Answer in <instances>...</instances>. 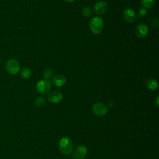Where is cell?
<instances>
[{"label": "cell", "instance_id": "cell-1", "mask_svg": "<svg viewBox=\"0 0 159 159\" xmlns=\"http://www.w3.org/2000/svg\"><path fill=\"white\" fill-rule=\"evenodd\" d=\"M59 150L64 155H70L73 150V145L71 139L67 136L63 137L59 142Z\"/></svg>", "mask_w": 159, "mask_h": 159}, {"label": "cell", "instance_id": "cell-2", "mask_svg": "<svg viewBox=\"0 0 159 159\" xmlns=\"http://www.w3.org/2000/svg\"><path fill=\"white\" fill-rule=\"evenodd\" d=\"M89 25L91 32L97 35L100 34L103 30L104 21L101 17L95 16L90 19Z\"/></svg>", "mask_w": 159, "mask_h": 159}, {"label": "cell", "instance_id": "cell-3", "mask_svg": "<svg viewBox=\"0 0 159 159\" xmlns=\"http://www.w3.org/2000/svg\"><path fill=\"white\" fill-rule=\"evenodd\" d=\"M6 69L7 71L11 75H16L19 72L20 64L19 61L14 59L11 58L6 63Z\"/></svg>", "mask_w": 159, "mask_h": 159}, {"label": "cell", "instance_id": "cell-4", "mask_svg": "<svg viewBox=\"0 0 159 159\" xmlns=\"http://www.w3.org/2000/svg\"><path fill=\"white\" fill-rule=\"evenodd\" d=\"M52 84L48 80H42L37 82L36 90L40 94H46L51 89Z\"/></svg>", "mask_w": 159, "mask_h": 159}, {"label": "cell", "instance_id": "cell-5", "mask_svg": "<svg viewBox=\"0 0 159 159\" xmlns=\"http://www.w3.org/2000/svg\"><path fill=\"white\" fill-rule=\"evenodd\" d=\"M88 148L84 145H79L72 151V156L75 159H84L87 154Z\"/></svg>", "mask_w": 159, "mask_h": 159}, {"label": "cell", "instance_id": "cell-6", "mask_svg": "<svg viewBox=\"0 0 159 159\" xmlns=\"http://www.w3.org/2000/svg\"><path fill=\"white\" fill-rule=\"evenodd\" d=\"M107 107L102 102H96L92 107L93 113L98 116H103L107 112Z\"/></svg>", "mask_w": 159, "mask_h": 159}, {"label": "cell", "instance_id": "cell-7", "mask_svg": "<svg viewBox=\"0 0 159 159\" xmlns=\"http://www.w3.org/2000/svg\"><path fill=\"white\" fill-rule=\"evenodd\" d=\"M123 19L127 22L132 23L136 20L137 15L134 11L130 8H127L124 10L122 12Z\"/></svg>", "mask_w": 159, "mask_h": 159}, {"label": "cell", "instance_id": "cell-8", "mask_svg": "<svg viewBox=\"0 0 159 159\" xmlns=\"http://www.w3.org/2000/svg\"><path fill=\"white\" fill-rule=\"evenodd\" d=\"M93 10L94 13L98 15L104 14L107 10V4L103 1H98L94 5Z\"/></svg>", "mask_w": 159, "mask_h": 159}, {"label": "cell", "instance_id": "cell-9", "mask_svg": "<svg viewBox=\"0 0 159 159\" xmlns=\"http://www.w3.org/2000/svg\"><path fill=\"white\" fill-rule=\"evenodd\" d=\"M148 32V27L143 23H140L138 24L135 29V33L136 35L137 36V37L141 39L145 38L147 35Z\"/></svg>", "mask_w": 159, "mask_h": 159}, {"label": "cell", "instance_id": "cell-10", "mask_svg": "<svg viewBox=\"0 0 159 159\" xmlns=\"http://www.w3.org/2000/svg\"><path fill=\"white\" fill-rule=\"evenodd\" d=\"M63 99V94L58 91H53L50 92L47 95V100L52 103H58L61 102Z\"/></svg>", "mask_w": 159, "mask_h": 159}, {"label": "cell", "instance_id": "cell-11", "mask_svg": "<svg viewBox=\"0 0 159 159\" xmlns=\"http://www.w3.org/2000/svg\"><path fill=\"white\" fill-rule=\"evenodd\" d=\"M66 81V77L61 74H57L52 78L53 84L57 87L63 86Z\"/></svg>", "mask_w": 159, "mask_h": 159}, {"label": "cell", "instance_id": "cell-12", "mask_svg": "<svg viewBox=\"0 0 159 159\" xmlns=\"http://www.w3.org/2000/svg\"><path fill=\"white\" fill-rule=\"evenodd\" d=\"M158 86V83L156 79L150 78L147 81V87L150 91H155Z\"/></svg>", "mask_w": 159, "mask_h": 159}, {"label": "cell", "instance_id": "cell-13", "mask_svg": "<svg viewBox=\"0 0 159 159\" xmlns=\"http://www.w3.org/2000/svg\"><path fill=\"white\" fill-rule=\"evenodd\" d=\"M20 75L22 78L27 79L29 78L32 75L31 70L28 68H24L20 70Z\"/></svg>", "mask_w": 159, "mask_h": 159}, {"label": "cell", "instance_id": "cell-14", "mask_svg": "<svg viewBox=\"0 0 159 159\" xmlns=\"http://www.w3.org/2000/svg\"><path fill=\"white\" fill-rule=\"evenodd\" d=\"M141 4L145 9H150L155 6V0H141Z\"/></svg>", "mask_w": 159, "mask_h": 159}, {"label": "cell", "instance_id": "cell-15", "mask_svg": "<svg viewBox=\"0 0 159 159\" xmlns=\"http://www.w3.org/2000/svg\"><path fill=\"white\" fill-rule=\"evenodd\" d=\"M53 70L51 68H47L44 70L43 72V76L45 80H49L53 76Z\"/></svg>", "mask_w": 159, "mask_h": 159}, {"label": "cell", "instance_id": "cell-16", "mask_svg": "<svg viewBox=\"0 0 159 159\" xmlns=\"http://www.w3.org/2000/svg\"><path fill=\"white\" fill-rule=\"evenodd\" d=\"M46 104V99L42 96H38L35 100V104L38 107H41Z\"/></svg>", "mask_w": 159, "mask_h": 159}, {"label": "cell", "instance_id": "cell-17", "mask_svg": "<svg viewBox=\"0 0 159 159\" xmlns=\"http://www.w3.org/2000/svg\"><path fill=\"white\" fill-rule=\"evenodd\" d=\"M147 13V9L143 7H140L137 9L136 15H137V17H138L139 18L142 19V18H143V17H145L146 16Z\"/></svg>", "mask_w": 159, "mask_h": 159}, {"label": "cell", "instance_id": "cell-18", "mask_svg": "<svg viewBox=\"0 0 159 159\" xmlns=\"http://www.w3.org/2000/svg\"><path fill=\"white\" fill-rule=\"evenodd\" d=\"M92 10L89 7H85L82 10V14L84 17L88 18L92 15Z\"/></svg>", "mask_w": 159, "mask_h": 159}, {"label": "cell", "instance_id": "cell-19", "mask_svg": "<svg viewBox=\"0 0 159 159\" xmlns=\"http://www.w3.org/2000/svg\"><path fill=\"white\" fill-rule=\"evenodd\" d=\"M154 103H155V106H156L157 107H158V106H159V97H158V96L157 97V98H156V99H155Z\"/></svg>", "mask_w": 159, "mask_h": 159}, {"label": "cell", "instance_id": "cell-20", "mask_svg": "<svg viewBox=\"0 0 159 159\" xmlns=\"http://www.w3.org/2000/svg\"><path fill=\"white\" fill-rule=\"evenodd\" d=\"M65 1H66V2H73L75 0H65Z\"/></svg>", "mask_w": 159, "mask_h": 159}]
</instances>
